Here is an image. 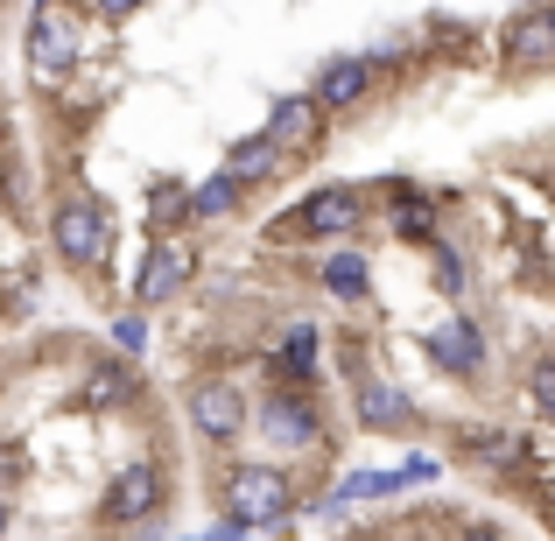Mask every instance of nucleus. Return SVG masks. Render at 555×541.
Wrapping results in <instances>:
<instances>
[{
	"mask_svg": "<svg viewBox=\"0 0 555 541\" xmlns=\"http://www.w3.org/2000/svg\"><path fill=\"white\" fill-rule=\"evenodd\" d=\"M387 226H393V240L436 246V197H422L415 183H393L387 190Z\"/></svg>",
	"mask_w": 555,
	"mask_h": 541,
	"instance_id": "obj_18",
	"label": "nucleus"
},
{
	"mask_svg": "<svg viewBox=\"0 0 555 541\" xmlns=\"http://www.w3.org/2000/svg\"><path fill=\"white\" fill-rule=\"evenodd\" d=\"M317 345H324V338H317V324H302V317H296V324L274 338V352H268L274 387H310V379H317Z\"/></svg>",
	"mask_w": 555,
	"mask_h": 541,
	"instance_id": "obj_16",
	"label": "nucleus"
},
{
	"mask_svg": "<svg viewBox=\"0 0 555 541\" xmlns=\"http://www.w3.org/2000/svg\"><path fill=\"white\" fill-rule=\"evenodd\" d=\"M359 226H366V197L345 190V183H331V190H310L288 218H274L268 240H352Z\"/></svg>",
	"mask_w": 555,
	"mask_h": 541,
	"instance_id": "obj_3",
	"label": "nucleus"
},
{
	"mask_svg": "<svg viewBox=\"0 0 555 541\" xmlns=\"http://www.w3.org/2000/svg\"><path fill=\"white\" fill-rule=\"evenodd\" d=\"M288 163H296V155H288L282 141L268 134V127H260V134H246V141H232V149H225V177H232V183H246V190H260V183L288 177Z\"/></svg>",
	"mask_w": 555,
	"mask_h": 541,
	"instance_id": "obj_13",
	"label": "nucleus"
},
{
	"mask_svg": "<svg viewBox=\"0 0 555 541\" xmlns=\"http://www.w3.org/2000/svg\"><path fill=\"white\" fill-rule=\"evenodd\" d=\"M149 218H155V232L183 226V218H190V190H183V183H155V190H149Z\"/></svg>",
	"mask_w": 555,
	"mask_h": 541,
	"instance_id": "obj_22",
	"label": "nucleus"
},
{
	"mask_svg": "<svg viewBox=\"0 0 555 541\" xmlns=\"http://www.w3.org/2000/svg\"><path fill=\"white\" fill-rule=\"evenodd\" d=\"M254 429L268 436L274 450H288V458H310V450H324V415H317L310 387H274L268 401L254 408Z\"/></svg>",
	"mask_w": 555,
	"mask_h": 541,
	"instance_id": "obj_5",
	"label": "nucleus"
},
{
	"mask_svg": "<svg viewBox=\"0 0 555 541\" xmlns=\"http://www.w3.org/2000/svg\"><path fill=\"white\" fill-rule=\"evenodd\" d=\"M373 78H379V64L366 50H359V56H324V70H317V99H324V113H352V106L373 99Z\"/></svg>",
	"mask_w": 555,
	"mask_h": 541,
	"instance_id": "obj_11",
	"label": "nucleus"
},
{
	"mask_svg": "<svg viewBox=\"0 0 555 541\" xmlns=\"http://www.w3.org/2000/svg\"><path fill=\"white\" fill-rule=\"evenodd\" d=\"M317 282H324V296H338V302H373V260L338 240L324 254V268H317Z\"/></svg>",
	"mask_w": 555,
	"mask_h": 541,
	"instance_id": "obj_17",
	"label": "nucleus"
},
{
	"mask_svg": "<svg viewBox=\"0 0 555 541\" xmlns=\"http://www.w3.org/2000/svg\"><path fill=\"white\" fill-rule=\"evenodd\" d=\"M50 246H56V260L78 268V274L106 268V254H113V211L92 197V190H56V197H50Z\"/></svg>",
	"mask_w": 555,
	"mask_h": 541,
	"instance_id": "obj_1",
	"label": "nucleus"
},
{
	"mask_svg": "<svg viewBox=\"0 0 555 541\" xmlns=\"http://www.w3.org/2000/svg\"><path fill=\"white\" fill-rule=\"evenodd\" d=\"M127 401H141V373H134L127 352H106L85 373V408H92V415H120Z\"/></svg>",
	"mask_w": 555,
	"mask_h": 541,
	"instance_id": "obj_14",
	"label": "nucleus"
},
{
	"mask_svg": "<svg viewBox=\"0 0 555 541\" xmlns=\"http://www.w3.org/2000/svg\"><path fill=\"white\" fill-rule=\"evenodd\" d=\"M8 520H14V514H8V500H0V541H8Z\"/></svg>",
	"mask_w": 555,
	"mask_h": 541,
	"instance_id": "obj_30",
	"label": "nucleus"
},
{
	"mask_svg": "<svg viewBox=\"0 0 555 541\" xmlns=\"http://www.w3.org/2000/svg\"><path fill=\"white\" fill-rule=\"evenodd\" d=\"M528 401H534V408H542V415L555 422V352L528 365Z\"/></svg>",
	"mask_w": 555,
	"mask_h": 541,
	"instance_id": "obj_24",
	"label": "nucleus"
},
{
	"mask_svg": "<svg viewBox=\"0 0 555 541\" xmlns=\"http://www.w3.org/2000/svg\"><path fill=\"white\" fill-rule=\"evenodd\" d=\"M429 268H436V288H443L450 302H457L464 288H472V260H464L450 240H436V246H429Z\"/></svg>",
	"mask_w": 555,
	"mask_h": 541,
	"instance_id": "obj_21",
	"label": "nucleus"
},
{
	"mask_svg": "<svg viewBox=\"0 0 555 541\" xmlns=\"http://www.w3.org/2000/svg\"><path fill=\"white\" fill-rule=\"evenodd\" d=\"M548 14H555V0H548Z\"/></svg>",
	"mask_w": 555,
	"mask_h": 541,
	"instance_id": "obj_31",
	"label": "nucleus"
},
{
	"mask_svg": "<svg viewBox=\"0 0 555 541\" xmlns=\"http://www.w3.org/2000/svg\"><path fill=\"white\" fill-rule=\"evenodd\" d=\"M183 415H190V429H197L204 443H240V436H246V422H254V401L240 394V379L204 373V379H190Z\"/></svg>",
	"mask_w": 555,
	"mask_h": 541,
	"instance_id": "obj_4",
	"label": "nucleus"
},
{
	"mask_svg": "<svg viewBox=\"0 0 555 541\" xmlns=\"http://www.w3.org/2000/svg\"><path fill=\"white\" fill-rule=\"evenodd\" d=\"M457 541H500V534H492V528H464Z\"/></svg>",
	"mask_w": 555,
	"mask_h": 541,
	"instance_id": "obj_29",
	"label": "nucleus"
},
{
	"mask_svg": "<svg viewBox=\"0 0 555 541\" xmlns=\"http://www.w3.org/2000/svg\"><path fill=\"white\" fill-rule=\"evenodd\" d=\"M366 56H373V64H379V70H387V64H401V56H408V42H401V36H379V42H373V50H366Z\"/></svg>",
	"mask_w": 555,
	"mask_h": 541,
	"instance_id": "obj_27",
	"label": "nucleus"
},
{
	"mask_svg": "<svg viewBox=\"0 0 555 541\" xmlns=\"http://www.w3.org/2000/svg\"><path fill=\"white\" fill-rule=\"evenodd\" d=\"M422 352H429L443 373H457V379H478L486 373V331L472 324V317H443V324L422 338Z\"/></svg>",
	"mask_w": 555,
	"mask_h": 541,
	"instance_id": "obj_10",
	"label": "nucleus"
},
{
	"mask_svg": "<svg viewBox=\"0 0 555 541\" xmlns=\"http://www.w3.org/2000/svg\"><path fill=\"white\" fill-rule=\"evenodd\" d=\"M268 134L282 141L288 155H310L317 141H324V99L317 92H282L268 106Z\"/></svg>",
	"mask_w": 555,
	"mask_h": 541,
	"instance_id": "obj_12",
	"label": "nucleus"
},
{
	"mask_svg": "<svg viewBox=\"0 0 555 541\" xmlns=\"http://www.w3.org/2000/svg\"><path fill=\"white\" fill-rule=\"evenodd\" d=\"M22 56H28V78L36 85H64L70 64H78V22L64 8H36L28 14V36H22Z\"/></svg>",
	"mask_w": 555,
	"mask_h": 541,
	"instance_id": "obj_6",
	"label": "nucleus"
},
{
	"mask_svg": "<svg viewBox=\"0 0 555 541\" xmlns=\"http://www.w3.org/2000/svg\"><path fill=\"white\" fill-rule=\"evenodd\" d=\"M359 422H366L373 436H401V429H415V401H408L393 379H359Z\"/></svg>",
	"mask_w": 555,
	"mask_h": 541,
	"instance_id": "obj_15",
	"label": "nucleus"
},
{
	"mask_svg": "<svg viewBox=\"0 0 555 541\" xmlns=\"http://www.w3.org/2000/svg\"><path fill=\"white\" fill-rule=\"evenodd\" d=\"M240 190H246V183H232L225 169H218L211 183L190 190V218H197V226H211V218H232V211H240Z\"/></svg>",
	"mask_w": 555,
	"mask_h": 541,
	"instance_id": "obj_20",
	"label": "nucleus"
},
{
	"mask_svg": "<svg viewBox=\"0 0 555 541\" xmlns=\"http://www.w3.org/2000/svg\"><path fill=\"white\" fill-rule=\"evenodd\" d=\"M78 8L92 14V22H127V14H141L149 0H78Z\"/></svg>",
	"mask_w": 555,
	"mask_h": 541,
	"instance_id": "obj_26",
	"label": "nucleus"
},
{
	"mask_svg": "<svg viewBox=\"0 0 555 541\" xmlns=\"http://www.w3.org/2000/svg\"><path fill=\"white\" fill-rule=\"evenodd\" d=\"M500 50H506V70H548L555 64V14H548V0L542 8H520L514 22L500 28Z\"/></svg>",
	"mask_w": 555,
	"mask_h": 541,
	"instance_id": "obj_9",
	"label": "nucleus"
},
{
	"mask_svg": "<svg viewBox=\"0 0 555 541\" xmlns=\"http://www.w3.org/2000/svg\"><path fill=\"white\" fill-rule=\"evenodd\" d=\"M218 500H225V514L240 528H260V534L288 528V514H296V486H288L282 464H240V472H225Z\"/></svg>",
	"mask_w": 555,
	"mask_h": 541,
	"instance_id": "obj_2",
	"label": "nucleus"
},
{
	"mask_svg": "<svg viewBox=\"0 0 555 541\" xmlns=\"http://www.w3.org/2000/svg\"><path fill=\"white\" fill-rule=\"evenodd\" d=\"M163 464L155 458H134V464H120L113 472V486H106V520H120V528H141V520H155V506H163Z\"/></svg>",
	"mask_w": 555,
	"mask_h": 541,
	"instance_id": "obj_8",
	"label": "nucleus"
},
{
	"mask_svg": "<svg viewBox=\"0 0 555 541\" xmlns=\"http://www.w3.org/2000/svg\"><path fill=\"white\" fill-rule=\"evenodd\" d=\"M457 458L486 464V472H506L520 458V436L514 429H457Z\"/></svg>",
	"mask_w": 555,
	"mask_h": 541,
	"instance_id": "obj_19",
	"label": "nucleus"
},
{
	"mask_svg": "<svg viewBox=\"0 0 555 541\" xmlns=\"http://www.w3.org/2000/svg\"><path fill=\"white\" fill-rule=\"evenodd\" d=\"M190 274H197V246H190L183 232H155L149 260H141V274H134V302L141 310H163V302H177V288Z\"/></svg>",
	"mask_w": 555,
	"mask_h": 541,
	"instance_id": "obj_7",
	"label": "nucleus"
},
{
	"mask_svg": "<svg viewBox=\"0 0 555 541\" xmlns=\"http://www.w3.org/2000/svg\"><path fill=\"white\" fill-rule=\"evenodd\" d=\"M141 345H149V317H141V310H127V317H113V352H127V359H134V352H141Z\"/></svg>",
	"mask_w": 555,
	"mask_h": 541,
	"instance_id": "obj_25",
	"label": "nucleus"
},
{
	"mask_svg": "<svg viewBox=\"0 0 555 541\" xmlns=\"http://www.w3.org/2000/svg\"><path fill=\"white\" fill-rule=\"evenodd\" d=\"M443 478V464L436 458H408V464H393L387 472V492H408V486H436Z\"/></svg>",
	"mask_w": 555,
	"mask_h": 541,
	"instance_id": "obj_23",
	"label": "nucleus"
},
{
	"mask_svg": "<svg viewBox=\"0 0 555 541\" xmlns=\"http://www.w3.org/2000/svg\"><path fill=\"white\" fill-rule=\"evenodd\" d=\"M254 534H260V528H240V520H232V514H225V520H218V528H211V541H254Z\"/></svg>",
	"mask_w": 555,
	"mask_h": 541,
	"instance_id": "obj_28",
	"label": "nucleus"
}]
</instances>
